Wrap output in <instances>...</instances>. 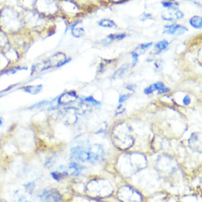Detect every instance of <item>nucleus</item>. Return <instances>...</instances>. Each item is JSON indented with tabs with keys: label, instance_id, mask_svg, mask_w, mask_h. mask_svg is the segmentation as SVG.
<instances>
[{
	"label": "nucleus",
	"instance_id": "1",
	"mask_svg": "<svg viewBox=\"0 0 202 202\" xmlns=\"http://www.w3.org/2000/svg\"><path fill=\"white\" fill-rule=\"evenodd\" d=\"M116 196L121 202H142V201L140 193L128 185L121 187Z\"/></svg>",
	"mask_w": 202,
	"mask_h": 202
},
{
	"label": "nucleus",
	"instance_id": "2",
	"mask_svg": "<svg viewBox=\"0 0 202 202\" xmlns=\"http://www.w3.org/2000/svg\"><path fill=\"white\" fill-rule=\"evenodd\" d=\"M72 157L82 162H90V156L89 150H85L80 147H75L71 149Z\"/></svg>",
	"mask_w": 202,
	"mask_h": 202
},
{
	"label": "nucleus",
	"instance_id": "3",
	"mask_svg": "<svg viewBox=\"0 0 202 202\" xmlns=\"http://www.w3.org/2000/svg\"><path fill=\"white\" fill-rule=\"evenodd\" d=\"M89 152L90 156V162H95L99 161L103 158L104 155V150L100 145L95 144L92 145L89 149Z\"/></svg>",
	"mask_w": 202,
	"mask_h": 202
},
{
	"label": "nucleus",
	"instance_id": "4",
	"mask_svg": "<svg viewBox=\"0 0 202 202\" xmlns=\"http://www.w3.org/2000/svg\"><path fill=\"white\" fill-rule=\"evenodd\" d=\"M188 143L192 150L201 152L202 149V138L201 133H192L188 140Z\"/></svg>",
	"mask_w": 202,
	"mask_h": 202
},
{
	"label": "nucleus",
	"instance_id": "5",
	"mask_svg": "<svg viewBox=\"0 0 202 202\" xmlns=\"http://www.w3.org/2000/svg\"><path fill=\"white\" fill-rule=\"evenodd\" d=\"M41 197L44 202H60L61 200V195L55 190L44 191Z\"/></svg>",
	"mask_w": 202,
	"mask_h": 202
},
{
	"label": "nucleus",
	"instance_id": "6",
	"mask_svg": "<svg viewBox=\"0 0 202 202\" xmlns=\"http://www.w3.org/2000/svg\"><path fill=\"white\" fill-rule=\"evenodd\" d=\"M186 31H188V29L185 27L178 24H172L165 26L164 32L170 35L179 36L183 34Z\"/></svg>",
	"mask_w": 202,
	"mask_h": 202
},
{
	"label": "nucleus",
	"instance_id": "7",
	"mask_svg": "<svg viewBox=\"0 0 202 202\" xmlns=\"http://www.w3.org/2000/svg\"><path fill=\"white\" fill-rule=\"evenodd\" d=\"M78 98L77 94L75 91H70L63 94L58 99V103L59 104H68L74 102Z\"/></svg>",
	"mask_w": 202,
	"mask_h": 202
},
{
	"label": "nucleus",
	"instance_id": "8",
	"mask_svg": "<svg viewBox=\"0 0 202 202\" xmlns=\"http://www.w3.org/2000/svg\"><path fill=\"white\" fill-rule=\"evenodd\" d=\"M84 167L76 162H71L68 165V170L71 175L74 176H79L82 171Z\"/></svg>",
	"mask_w": 202,
	"mask_h": 202
},
{
	"label": "nucleus",
	"instance_id": "9",
	"mask_svg": "<svg viewBox=\"0 0 202 202\" xmlns=\"http://www.w3.org/2000/svg\"><path fill=\"white\" fill-rule=\"evenodd\" d=\"M43 86L41 84L36 85H27L24 87L22 89L25 92L29 93L32 95H36L39 94L42 90Z\"/></svg>",
	"mask_w": 202,
	"mask_h": 202
},
{
	"label": "nucleus",
	"instance_id": "10",
	"mask_svg": "<svg viewBox=\"0 0 202 202\" xmlns=\"http://www.w3.org/2000/svg\"><path fill=\"white\" fill-rule=\"evenodd\" d=\"M190 23L191 26L195 29H201L202 27V19L200 17L195 16L190 19Z\"/></svg>",
	"mask_w": 202,
	"mask_h": 202
},
{
	"label": "nucleus",
	"instance_id": "11",
	"mask_svg": "<svg viewBox=\"0 0 202 202\" xmlns=\"http://www.w3.org/2000/svg\"><path fill=\"white\" fill-rule=\"evenodd\" d=\"M168 46H169V42L166 40H163L162 41L159 42L157 44H156L155 46L156 54H159L161 52H162V50H166L168 47Z\"/></svg>",
	"mask_w": 202,
	"mask_h": 202
},
{
	"label": "nucleus",
	"instance_id": "12",
	"mask_svg": "<svg viewBox=\"0 0 202 202\" xmlns=\"http://www.w3.org/2000/svg\"><path fill=\"white\" fill-rule=\"evenodd\" d=\"M152 45V42H149L147 44H143L140 45L135 50H133V52L136 53L138 56L141 54H143L145 53V50L148 49Z\"/></svg>",
	"mask_w": 202,
	"mask_h": 202
},
{
	"label": "nucleus",
	"instance_id": "13",
	"mask_svg": "<svg viewBox=\"0 0 202 202\" xmlns=\"http://www.w3.org/2000/svg\"><path fill=\"white\" fill-rule=\"evenodd\" d=\"M98 24L101 27L112 28L116 26L115 23L109 19H103L98 22Z\"/></svg>",
	"mask_w": 202,
	"mask_h": 202
},
{
	"label": "nucleus",
	"instance_id": "14",
	"mask_svg": "<svg viewBox=\"0 0 202 202\" xmlns=\"http://www.w3.org/2000/svg\"><path fill=\"white\" fill-rule=\"evenodd\" d=\"M154 85L156 90H158L159 94H164L170 92V89L167 87H166L164 84L162 82H157Z\"/></svg>",
	"mask_w": 202,
	"mask_h": 202
},
{
	"label": "nucleus",
	"instance_id": "15",
	"mask_svg": "<svg viewBox=\"0 0 202 202\" xmlns=\"http://www.w3.org/2000/svg\"><path fill=\"white\" fill-rule=\"evenodd\" d=\"M51 176L53 177V178H54L55 180L56 181H60L61 180H62L63 178H64V176L65 175L67 174V172L66 171H63V172H58V171H56V172H51Z\"/></svg>",
	"mask_w": 202,
	"mask_h": 202
},
{
	"label": "nucleus",
	"instance_id": "16",
	"mask_svg": "<svg viewBox=\"0 0 202 202\" xmlns=\"http://www.w3.org/2000/svg\"><path fill=\"white\" fill-rule=\"evenodd\" d=\"M127 70H128V68H127V67H126V66L120 68L113 75V78L114 79H120V78L123 77V76L124 75L126 71H127Z\"/></svg>",
	"mask_w": 202,
	"mask_h": 202
},
{
	"label": "nucleus",
	"instance_id": "17",
	"mask_svg": "<svg viewBox=\"0 0 202 202\" xmlns=\"http://www.w3.org/2000/svg\"><path fill=\"white\" fill-rule=\"evenodd\" d=\"M126 36V34L122 33V34H110L108 36L107 39H109V41H113V40H121L124 39Z\"/></svg>",
	"mask_w": 202,
	"mask_h": 202
},
{
	"label": "nucleus",
	"instance_id": "18",
	"mask_svg": "<svg viewBox=\"0 0 202 202\" xmlns=\"http://www.w3.org/2000/svg\"><path fill=\"white\" fill-rule=\"evenodd\" d=\"M82 101H84V102H85V103H91L92 104L96 105V106L99 105L100 104L99 101L95 100L92 96H89L87 97H85L84 99H82Z\"/></svg>",
	"mask_w": 202,
	"mask_h": 202
},
{
	"label": "nucleus",
	"instance_id": "19",
	"mask_svg": "<svg viewBox=\"0 0 202 202\" xmlns=\"http://www.w3.org/2000/svg\"><path fill=\"white\" fill-rule=\"evenodd\" d=\"M162 5L168 8H171L172 10H177V7H178V4L174 3H170V2H162Z\"/></svg>",
	"mask_w": 202,
	"mask_h": 202
},
{
	"label": "nucleus",
	"instance_id": "20",
	"mask_svg": "<svg viewBox=\"0 0 202 202\" xmlns=\"http://www.w3.org/2000/svg\"><path fill=\"white\" fill-rule=\"evenodd\" d=\"M73 35L76 37H80L81 36H82L84 34V31L80 28V29H75V30H73Z\"/></svg>",
	"mask_w": 202,
	"mask_h": 202
},
{
	"label": "nucleus",
	"instance_id": "21",
	"mask_svg": "<svg viewBox=\"0 0 202 202\" xmlns=\"http://www.w3.org/2000/svg\"><path fill=\"white\" fill-rule=\"evenodd\" d=\"M46 104H47V102L46 100H42L41 101V102L38 103H36L34 105H32L31 108H29L30 109H37V108H41L42 106H44Z\"/></svg>",
	"mask_w": 202,
	"mask_h": 202
},
{
	"label": "nucleus",
	"instance_id": "22",
	"mask_svg": "<svg viewBox=\"0 0 202 202\" xmlns=\"http://www.w3.org/2000/svg\"><path fill=\"white\" fill-rule=\"evenodd\" d=\"M156 90V89H155V87H154V85H150L148 87L146 88L145 90H144V93L147 95H149L150 94L152 93L154 91Z\"/></svg>",
	"mask_w": 202,
	"mask_h": 202
},
{
	"label": "nucleus",
	"instance_id": "23",
	"mask_svg": "<svg viewBox=\"0 0 202 202\" xmlns=\"http://www.w3.org/2000/svg\"><path fill=\"white\" fill-rule=\"evenodd\" d=\"M25 189L27 190V191L29 193H32V191L34 190V186H35V185L34 183H29L27 185H25Z\"/></svg>",
	"mask_w": 202,
	"mask_h": 202
},
{
	"label": "nucleus",
	"instance_id": "24",
	"mask_svg": "<svg viewBox=\"0 0 202 202\" xmlns=\"http://www.w3.org/2000/svg\"><path fill=\"white\" fill-rule=\"evenodd\" d=\"M183 103L184 105L185 106H188L191 103V99L188 95H186L183 99Z\"/></svg>",
	"mask_w": 202,
	"mask_h": 202
},
{
	"label": "nucleus",
	"instance_id": "25",
	"mask_svg": "<svg viewBox=\"0 0 202 202\" xmlns=\"http://www.w3.org/2000/svg\"><path fill=\"white\" fill-rule=\"evenodd\" d=\"M130 94L128 95H121L119 96V103H123L124 101H125L126 99H128V97H130Z\"/></svg>",
	"mask_w": 202,
	"mask_h": 202
},
{
	"label": "nucleus",
	"instance_id": "26",
	"mask_svg": "<svg viewBox=\"0 0 202 202\" xmlns=\"http://www.w3.org/2000/svg\"><path fill=\"white\" fill-rule=\"evenodd\" d=\"M132 57H133V66H135L138 61V56L133 51L132 53Z\"/></svg>",
	"mask_w": 202,
	"mask_h": 202
},
{
	"label": "nucleus",
	"instance_id": "27",
	"mask_svg": "<svg viewBox=\"0 0 202 202\" xmlns=\"http://www.w3.org/2000/svg\"><path fill=\"white\" fill-rule=\"evenodd\" d=\"M151 17H152L151 15H150V14H145V15H144L142 17V18L141 20H142V21H144V20H145L146 19L151 18Z\"/></svg>",
	"mask_w": 202,
	"mask_h": 202
},
{
	"label": "nucleus",
	"instance_id": "28",
	"mask_svg": "<svg viewBox=\"0 0 202 202\" xmlns=\"http://www.w3.org/2000/svg\"><path fill=\"white\" fill-rule=\"evenodd\" d=\"M135 88V85H128L127 87H126V89H128V90H132V91H133L134 90V89Z\"/></svg>",
	"mask_w": 202,
	"mask_h": 202
},
{
	"label": "nucleus",
	"instance_id": "29",
	"mask_svg": "<svg viewBox=\"0 0 202 202\" xmlns=\"http://www.w3.org/2000/svg\"><path fill=\"white\" fill-rule=\"evenodd\" d=\"M3 121H4L2 117H0V126H2L3 125Z\"/></svg>",
	"mask_w": 202,
	"mask_h": 202
}]
</instances>
